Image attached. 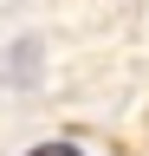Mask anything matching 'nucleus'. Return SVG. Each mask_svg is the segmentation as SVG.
<instances>
[{"mask_svg":"<svg viewBox=\"0 0 149 156\" xmlns=\"http://www.w3.org/2000/svg\"><path fill=\"white\" fill-rule=\"evenodd\" d=\"M26 156H84V150H78V143H65V136H59V143H32Z\"/></svg>","mask_w":149,"mask_h":156,"instance_id":"1","label":"nucleus"}]
</instances>
